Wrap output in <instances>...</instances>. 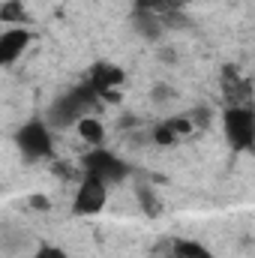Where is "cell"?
I'll return each mask as SVG.
<instances>
[{
	"label": "cell",
	"instance_id": "cell-1",
	"mask_svg": "<svg viewBox=\"0 0 255 258\" xmlns=\"http://www.w3.org/2000/svg\"><path fill=\"white\" fill-rule=\"evenodd\" d=\"M102 93L84 78L78 84H72L66 93H60L51 105H48V114L45 120L51 123V129H69L78 126L84 117H96V111L102 108Z\"/></svg>",
	"mask_w": 255,
	"mask_h": 258
},
{
	"label": "cell",
	"instance_id": "cell-2",
	"mask_svg": "<svg viewBox=\"0 0 255 258\" xmlns=\"http://www.w3.org/2000/svg\"><path fill=\"white\" fill-rule=\"evenodd\" d=\"M219 123H222L225 144L234 153L255 150V105H222Z\"/></svg>",
	"mask_w": 255,
	"mask_h": 258
},
{
	"label": "cell",
	"instance_id": "cell-3",
	"mask_svg": "<svg viewBox=\"0 0 255 258\" xmlns=\"http://www.w3.org/2000/svg\"><path fill=\"white\" fill-rule=\"evenodd\" d=\"M15 147L21 150V156L27 162H39V159H51L54 156V135L51 123L42 117H33L27 123L15 129Z\"/></svg>",
	"mask_w": 255,
	"mask_h": 258
},
{
	"label": "cell",
	"instance_id": "cell-4",
	"mask_svg": "<svg viewBox=\"0 0 255 258\" xmlns=\"http://www.w3.org/2000/svg\"><path fill=\"white\" fill-rule=\"evenodd\" d=\"M81 171L90 174V177H99L102 183H123L129 174H132V165L126 159H120L114 150L108 147H90L84 156H81Z\"/></svg>",
	"mask_w": 255,
	"mask_h": 258
},
{
	"label": "cell",
	"instance_id": "cell-5",
	"mask_svg": "<svg viewBox=\"0 0 255 258\" xmlns=\"http://www.w3.org/2000/svg\"><path fill=\"white\" fill-rule=\"evenodd\" d=\"M105 204H108V183H102L99 177L81 174L75 198H72V213L75 216H96L105 210Z\"/></svg>",
	"mask_w": 255,
	"mask_h": 258
},
{
	"label": "cell",
	"instance_id": "cell-6",
	"mask_svg": "<svg viewBox=\"0 0 255 258\" xmlns=\"http://www.w3.org/2000/svg\"><path fill=\"white\" fill-rule=\"evenodd\" d=\"M219 90H222V102H225V105H255L252 81H249L237 66H222Z\"/></svg>",
	"mask_w": 255,
	"mask_h": 258
},
{
	"label": "cell",
	"instance_id": "cell-7",
	"mask_svg": "<svg viewBox=\"0 0 255 258\" xmlns=\"http://www.w3.org/2000/svg\"><path fill=\"white\" fill-rule=\"evenodd\" d=\"M87 81L102 93V99H114L117 93V87L126 81V72L120 69V66H114V63H105V60H99V63H93L90 66V72H87Z\"/></svg>",
	"mask_w": 255,
	"mask_h": 258
},
{
	"label": "cell",
	"instance_id": "cell-8",
	"mask_svg": "<svg viewBox=\"0 0 255 258\" xmlns=\"http://www.w3.org/2000/svg\"><path fill=\"white\" fill-rule=\"evenodd\" d=\"M30 39H33V33H30L27 27H6V30L0 33V63L12 66L18 57H24Z\"/></svg>",
	"mask_w": 255,
	"mask_h": 258
},
{
	"label": "cell",
	"instance_id": "cell-9",
	"mask_svg": "<svg viewBox=\"0 0 255 258\" xmlns=\"http://www.w3.org/2000/svg\"><path fill=\"white\" fill-rule=\"evenodd\" d=\"M192 120L189 114H177V117H168V120H162V123H156L153 126V141L159 144V147H171V144H177L183 135H192Z\"/></svg>",
	"mask_w": 255,
	"mask_h": 258
},
{
	"label": "cell",
	"instance_id": "cell-10",
	"mask_svg": "<svg viewBox=\"0 0 255 258\" xmlns=\"http://www.w3.org/2000/svg\"><path fill=\"white\" fill-rule=\"evenodd\" d=\"M135 9L150 12V15H159V18L165 21V18L183 12V9H186V0H135Z\"/></svg>",
	"mask_w": 255,
	"mask_h": 258
},
{
	"label": "cell",
	"instance_id": "cell-11",
	"mask_svg": "<svg viewBox=\"0 0 255 258\" xmlns=\"http://www.w3.org/2000/svg\"><path fill=\"white\" fill-rule=\"evenodd\" d=\"M75 132H78V138L87 144V147H105V123L99 120V117H84L78 126H75Z\"/></svg>",
	"mask_w": 255,
	"mask_h": 258
},
{
	"label": "cell",
	"instance_id": "cell-12",
	"mask_svg": "<svg viewBox=\"0 0 255 258\" xmlns=\"http://www.w3.org/2000/svg\"><path fill=\"white\" fill-rule=\"evenodd\" d=\"M171 258H213V252L192 237H174L171 240Z\"/></svg>",
	"mask_w": 255,
	"mask_h": 258
},
{
	"label": "cell",
	"instance_id": "cell-13",
	"mask_svg": "<svg viewBox=\"0 0 255 258\" xmlns=\"http://www.w3.org/2000/svg\"><path fill=\"white\" fill-rule=\"evenodd\" d=\"M27 12H24V0H3L0 3V24L3 27H24Z\"/></svg>",
	"mask_w": 255,
	"mask_h": 258
},
{
	"label": "cell",
	"instance_id": "cell-14",
	"mask_svg": "<svg viewBox=\"0 0 255 258\" xmlns=\"http://www.w3.org/2000/svg\"><path fill=\"white\" fill-rule=\"evenodd\" d=\"M186 114H189V120L195 129H210V123H213V108H207V105H195Z\"/></svg>",
	"mask_w": 255,
	"mask_h": 258
},
{
	"label": "cell",
	"instance_id": "cell-15",
	"mask_svg": "<svg viewBox=\"0 0 255 258\" xmlns=\"http://www.w3.org/2000/svg\"><path fill=\"white\" fill-rule=\"evenodd\" d=\"M33 258H69V255H66L60 246H54V243H42V246L33 252Z\"/></svg>",
	"mask_w": 255,
	"mask_h": 258
},
{
	"label": "cell",
	"instance_id": "cell-16",
	"mask_svg": "<svg viewBox=\"0 0 255 258\" xmlns=\"http://www.w3.org/2000/svg\"><path fill=\"white\" fill-rule=\"evenodd\" d=\"M138 195H141V207H147V213H150V216H156V213H159V204H156V198L147 192V189H138Z\"/></svg>",
	"mask_w": 255,
	"mask_h": 258
}]
</instances>
